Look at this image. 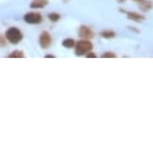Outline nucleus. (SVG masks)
I'll return each mask as SVG.
<instances>
[{
    "label": "nucleus",
    "instance_id": "nucleus-14",
    "mask_svg": "<svg viewBox=\"0 0 153 153\" xmlns=\"http://www.w3.org/2000/svg\"><path fill=\"white\" fill-rule=\"evenodd\" d=\"M5 45H6V38L4 35L0 34V47H4Z\"/></svg>",
    "mask_w": 153,
    "mask_h": 153
},
{
    "label": "nucleus",
    "instance_id": "nucleus-13",
    "mask_svg": "<svg viewBox=\"0 0 153 153\" xmlns=\"http://www.w3.org/2000/svg\"><path fill=\"white\" fill-rule=\"evenodd\" d=\"M102 58H116L117 55L113 52H111V51H107V52L103 53L102 55H101Z\"/></svg>",
    "mask_w": 153,
    "mask_h": 153
},
{
    "label": "nucleus",
    "instance_id": "nucleus-17",
    "mask_svg": "<svg viewBox=\"0 0 153 153\" xmlns=\"http://www.w3.org/2000/svg\"><path fill=\"white\" fill-rule=\"evenodd\" d=\"M133 1H136V2H140V1H142V0H133Z\"/></svg>",
    "mask_w": 153,
    "mask_h": 153
},
{
    "label": "nucleus",
    "instance_id": "nucleus-1",
    "mask_svg": "<svg viewBox=\"0 0 153 153\" xmlns=\"http://www.w3.org/2000/svg\"><path fill=\"white\" fill-rule=\"evenodd\" d=\"M75 54L77 56L86 55L88 52L93 50V44L88 39H81L75 43Z\"/></svg>",
    "mask_w": 153,
    "mask_h": 153
},
{
    "label": "nucleus",
    "instance_id": "nucleus-7",
    "mask_svg": "<svg viewBox=\"0 0 153 153\" xmlns=\"http://www.w3.org/2000/svg\"><path fill=\"white\" fill-rule=\"evenodd\" d=\"M48 0H32L30 3V8L32 9H41L48 5Z\"/></svg>",
    "mask_w": 153,
    "mask_h": 153
},
{
    "label": "nucleus",
    "instance_id": "nucleus-8",
    "mask_svg": "<svg viewBox=\"0 0 153 153\" xmlns=\"http://www.w3.org/2000/svg\"><path fill=\"white\" fill-rule=\"evenodd\" d=\"M139 7L143 11H149L153 8V2L151 0H142L139 2Z\"/></svg>",
    "mask_w": 153,
    "mask_h": 153
},
{
    "label": "nucleus",
    "instance_id": "nucleus-12",
    "mask_svg": "<svg viewBox=\"0 0 153 153\" xmlns=\"http://www.w3.org/2000/svg\"><path fill=\"white\" fill-rule=\"evenodd\" d=\"M61 18L59 13H56V12H52V13H49L48 14V19L52 22H57L58 20Z\"/></svg>",
    "mask_w": 153,
    "mask_h": 153
},
{
    "label": "nucleus",
    "instance_id": "nucleus-11",
    "mask_svg": "<svg viewBox=\"0 0 153 153\" xmlns=\"http://www.w3.org/2000/svg\"><path fill=\"white\" fill-rule=\"evenodd\" d=\"M9 58H23L24 57V54H23L22 51L20 50H15L13 52H11L9 55H8Z\"/></svg>",
    "mask_w": 153,
    "mask_h": 153
},
{
    "label": "nucleus",
    "instance_id": "nucleus-9",
    "mask_svg": "<svg viewBox=\"0 0 153 153\" xmlns=\"http://www.w3.org/2000/svg\"><path fill=\"white\" fill-rule=\"evenodd\" d=\"M100 36L105 39H111V38L116 37V32H114L113 30H110V29H105V30L101 31Z\"/></svg>",
    "mask_w": 153,
    "mask_h": 153
},
{
    "label": "nucleus",
    "instance_id": "nucleus-2",
    "mask_svg": "<svg viewBox=\"0 0 153 153\" xmlns=\"http://www.w3.org/2000/svg\"><path fill=\"white\" fill-rule=\"evenodd\" d=\"M5 38L9 43L13 45H16L23 39V34L21 30L18 29L17 27H10L8 28L5 32Z\"/></svg>",
    "mask_w": 153,
    "mask_h": 153
},
{
    "label": "nucleus",
    "instance_id": "nucleus-16",
    "mask_svg": "<svg viewBox=\"0 0 153 153\" xmlns=\"http://www.w3.org/2000/svg\"><path fill=\"white\" fill-rule=\"evenodd\" d=\"M54 55H51V54H48V55H45V58H54Z\"/></svg>",
    "mask_w": 153,
    "mask_h": 153
},
{
    "label": "nucleus",
    "instance_id": "nucleus-18",
    "mask_svg": "<svg viewBox=\"0 0 153 153\" xmlns=\"http://www.w3.org/2000/svg\"><path fill=\"white\" fill-rule=\"evenodd\" d=\"M118 1H120V2H124V1H126V0H118Z\"/></svg>",
    "mask_w": 153,
    "mask_h": 153
},
{
    "label": "nucleus",
    "instance_id": "nucleus-4",
    "mask_svg": "<svg viewBox=\"0 0 153 153\" xmlns=\"http://www.w3.org/2000/svg\"><path fill=\"white\" fill-rule=\"evenodd\" d=\"M24 21L28 24H39L42 22V15L38 12H28L23 17Z\"/></svg>",
    "mask_w": 153,
    "mask_h": 153
},
{
    "label": "nucleus",
    "instance_id": "nucleus-10",
    "mask_svg": "<svg viewBox=\"0 0 153 153\" xmlns=\"http://www.w3.org/2000/svg\"><path fill=\"white\" fill-rule=\"evenodd\" d=\"M75 43H76V42H75L74 39H72V38H66V39H64L62 41V46H63V47H65V48L70 49L72 47H74Z\"/></svg>",
    "mask_w": 153,
    "mask_h": 153
},
{
    "label": "nucleus",
    "instance_id": "nucleus-3",
    "mask_svg": "<svg viewBox=\"0 0 153 153\" xmlns=\"http://www.w3.org/2000/svg\"><path fill=\"white\" fill-rule=\"evenodd\" d=\"M39 45L42 49H47L52 44V37H51V34L48 32V31H42L39 35V39H38Z\"/></svg>",
    "mask_w": 153,
    "mask_h": 153
},
{
    "label": "nucleus",
    "instance_id": "nucleus-5",
    "mask_svg": "<svg viewBox=\"0 0 153 153\" xmlns=\"http://www.w3.org/2000/svg\"><path fill=\"white\" fill-rule=\"evenodd\" d=\"M78 35L82 39H91L94 37V32L90 27L86 26V25H81L78 29Z\"/></svg>",
    "mask_w": 153,
    "mask_h": 153
},
{
    "label": "nucleus",
    "instance_id": "nucleus-6",
    "mask_svg": "<svg viewBox=\"0 0 153 153\" xmlns=\"http://www.w3.org/2000/svg\"><path fill=\"white\" fill-rule=\"evenodd\" d=\"M121 11L126 14L127 18H128L129 20H132V21H134V22L139 23V22L144 21V19H145V17L140 13L133 12V11H125V10H121Z\"/></svg>",
    "mask_w": 153,
    "mask_h": 153
},
{
    "label": "nucleus",
    "instance_id": "nucleus-15",
    "mask_svg": "<svg viewBox=\"0 0 153 153\" xmlns=\"http://www.w3.org/2000/svg\"><path fill=\"white\" fill-rule=\"evenodd\" d=\"M85 56L87 57V58H96V57H97V56H96V54H95L94 52H92V51H90V52H88Z\"/></svg>",
    "mask_w": 153,
    "mask_h": 153
}]
</instances>
